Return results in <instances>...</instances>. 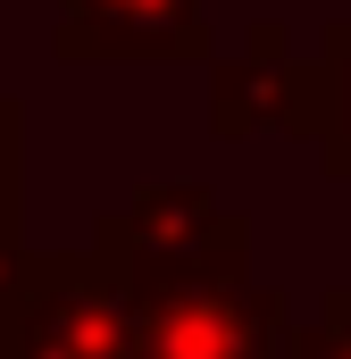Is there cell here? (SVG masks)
<instances>
[{"label":"cell","instance_id":"8992f818","mask_svg":"<svg viewBox=\"0 0 351 359\" xmlns=\"http://www.w3.org/2000/svg\"><path fill=\"white\" fill-rule=\"evenodd\" d=\"M17 201H25V109L0 92V243L17 234Z\"/></svg>","mask_w":351,"mask_h":359},{"label":"cell","instance_id":"6da1fadb","mask_svg":"<svg viewBox=\"0 0 351 359\" xmlns=\"http://www.w3.org/2000/svg\"><path fill=\"white\" fill-rule=\"evenodd\" d=\"M0 359H143V309L100 251H42L25 301L0 318Z\"/></svg>","mask_w":351,"mask_h":359},{"label":"cell","instance_id":"5b68a950","mask_svg":"<svg viewBox=\"0 0 351 359\" xmlns=\"http://www.w3.org/2000/svg\"><path fill=\"white\" fill-rule=\"evenodd\" d=\"M276 134L310 142L318 168H326L335 184H351V17H343V25H326L318 50L301 59V76H293V100H284V126H276Z\"/></svg>","mask_w":351,"mask_h":359},{"label":"cell","instance_id":"ba28073f","mask_svg":"<svg viewBox=\"0 0 351 359\" xmlns=\"http://www.w3.org/2000/svg\"><path fill=\"white\" fill-rule=\"evenodd\" d=\"M34 259H42V251H25V234H8V243H0V318L25 301V284H34Z\"/></svg>","mask_w":351,"mask_h":359},{"label":"cell","instance_id":"277c9868","mask_svg":"<svg viewBox=\"0 0 351 359\" xmlns=\"http://www.w3.org/2000/svg\"><path fill=\"white\" fill-rule=\"evenodd\" d=\"M293 76H301L293 25L260 17L234 59H209V134H218V142L276 134V126H284V100H293Z\"/></svg>","mask_w":351,"mask_h":359},{"label":"cell","instance_id":"7a4b0ae2","mask_svg":"<svg viewBox=\"0 0 351 359\" xmlns=\"http://www.w3.org/2000/svg\"><path fill=\"white\" fill-rule=\"evenodd\" d=\"M92 251L117 276L168 268V259H209V251H251V217L209 184H143L92 217Z\"/></svg>","mask_w":351,"mask_h":359},{"label":"cell","instance_id":"3957f363","mask_svg":"<svg viewBox=\"0 0 351 359\" xmlns=\"http://www.w3.org/2000/svg\"><path fill=\"white\" fill-rule=\"evenodd\" d=\"M51 50L67 67H159V59H218L201 0H59Z\"/></svg>","mask_w":351,"mask_h":359},{"label":"cell","instance_id":"52a82bcc","mask_svg":"<svg viewBox=\"0 0 351 359\" xmlns=\"http://www.w3.org/2000/svg\"><path fill=\"white\" fill-rule=\"evenodd\" d=\"M293 359H351V284H335V292L318 301V318L301 326Z\"/></svg>","mask_w":351,"mask_h":359}]
</instances>
